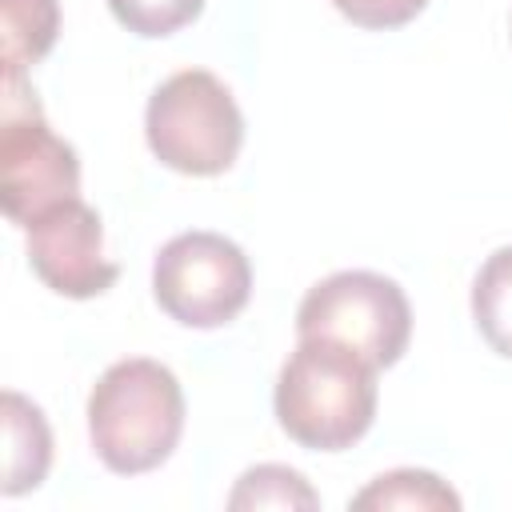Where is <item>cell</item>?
<instances>
[{
	"instance_id": "obj_12",
	"label": "cell",
	"mask_w": 512,
	"mask_h": 512,
	"mask_svg": "<svg viewBox=\"0 0 512 512\" xmlns=\"http://www.w3.org/2000/svg\"><path fill=\"white\" fill-rule=\"evenodd\" d=\"M228 508H320V496L312 492V484L288 468V464H256L248 468L232 496H228Z\"/></svg>"
},
{
	"instance_id": "obj_4",
	"label": "cell",
	"mask_w": 512,
	"mask_h": 512,
	"mask_svg": "<svg viewBox=\"0 0 512 512\" xmlns=\"http://www.w3.org/2000/svg\"><path fill=\"white\" fill-rule=\"evenodd\" d=\"M80 196V160L68 140H60L36 92L24 76H4V116H0V204L16 228H28L48 208Z\"/></svg>"
},
{
	"instance_id": "obj_1",
	"label": "cell",
	"mask_w": 512,
	"mask_h": 512,
	"mask_svg": "<svg viewBox=\"0 0 512 512\" xmlns=\"http://www.w3.org/2000/svg\"><path fill=\"white\" fill-rule=\"evenodd\" d=\"M376 364L328 336H300L276 380V424L312 452H344L376 420Z\"/></svg>"
},
{
	"instance_id": "obj_5",
	"label": "cell",
	"mask_w": 512,
	"mask_h": 512,
	"mask_svg": "<svg viewBox=\"0 0 512 512\" xmlns=\"http://www.w3.org/2000/svg\"><path fill=\"white\" fill-rule=\"evenodd\" d=\"M296 336H328L376 368H392L412 340V308L396 280L364 268L332 272L312 284L296 308Z\"/></svg>"
},
{
	"instance_id": "obj_7",
	"label": "cell",
	"mask_w": 512,
	"mask_h": 512,
	"mask_svg": "<svg viewBox=\"0 0 512 512\" xmlns=\"http://www.w3.org/2000/svg\"><path fill=\"white\" fill-rule=\"evenodd\" d=\"M24 232H28V264L56 296L92 300L116 284L120 268L104 260L100 216L80 196L48 208Z\"/></svg>"
},
{
	"instance_id": "obj_13",
	"label": "cell",
	"mask_w": 512,
	"mask_h": 512,
	"mask_svg": "<svg viewBox=\"0 0 512 512\" xmlns=\"http://www.w3.org/2000/svg\"><path fill=\"white\" fill-rule=\"evenodd\" d=\"M104 4L128 32L144 40L172 36L204 12V0H104Z\"/></svg>"
},
{
	"instance_id": "obj_2",
	"label": "cell",
	"mask_w": 512,
	"mask_h": 512,
	"mask_svg": "<svg viewBox=\"0 0 512 512\" xmlns=\"http://www.w3.org/2000/svg\"><path fill=\"white\" fill-rule=\"evenodd\" d=\"M184 432V388L176 372L148 356L116 360L88 392V440L116 476L160 468Z\"/></svg>"
},
{
	"instance_id": "obj_11",
	"label": "cell",
	"mask_w": 512,
	"mask_h": 512,
	"mask_svg": "<svg viewBox=\"0 0 512 512\" xmlns=\"http://www.w3.org/2000/svg\"><path fill=\"white\" fill-rule=\"evenodd\" d=\"M352 508H460V496L424 468H396L352 496Z\"/></svg>"
},
{
	"instance_id": "obj_6",
	"label": "cell",
	"mask_w": 512,
	"mask_h": 512,
	"mask_svg": "<svg viewBox=\"0 0 512 512\" xmlns=\"http://www.w3.org/2000/svg\"><path fill=\"white\" fill-rule=\"evenodd\" d=\"M152 296L184 328H220L236 320L252 296V264L244 248L220 232H180L152 260Z\"/></svg>"
},
{
	"instance_id": "obj_8",
	"label": "cell",
	"mask_w": 512,
	"mask_h": 512,
	"mask_svg": "<svg viewBox=\"0 0 512 512\" xmlns=\"http://www.w3.org/2000/svg\"><path fill=\"white\" fill-rule=\"evenodd\" d=\"M4 440V496L40 488L52 464V432L44 412L20 392H4Z\"/></svg>"
},
{
	"instance_id": "obj_9",
	"label": "cell",
	"mask_w": 512,
	"mask_h": 512,
	"mask_svg": "<svg viewBox=\"0 0 512 512\" xmlns=\"http://www.w3.org/2000/svg\"><path fill=\"white\" fill-rule=\"evenodd\" d=\"M60 36L56 0H0V60L4 76H24Z\"/></svg>"
},
{
	"instance_id": "obj_3",
	"label": "cell",
	"mask_w": 512,
	"mask_h": 512,
	"mask_svg": "<svg viewBox=\"0 0 512 512\" xmlns=\"http://www.w3.org/2000/svg\"><path fill=\"white\" fill-rule=\"evenodd\" d=\"M144 136L164 168L184 176H220L240 156L244 116L220 76L208 68H184L148 96Z\"/></svg>"
},
{
	"instance_id": "obj_10",
	"label": "cell",
	"mask_w": 512,
	"mask_h": 512,
	"mask_svg": "<svg viewBox=\"0 0 512 512\" xmlns=\"http://www.w3.org/2000/svg\"><path fill=\"white\" fill-rule=\"evenodd\" d=\"M472 320L488 348L512 360V244L480 264L472 280Z\"/></svg>"
},
{
	"instance_id": "obj_14",
	"label": "cell",
	"mask_w": 512,
	"mask_h": 512,
	"mask_svg": "<svg viewBox=\"0 0 512 512\" xmlns=\"http://www.w3.org/2000/svg\"><path fill=\"white\" fill-rule=\"evenodd\" d=\"M328 4L356 28H372V32L404 28L428 8V0H328Z\"/></svg>"
}]
</instances>
